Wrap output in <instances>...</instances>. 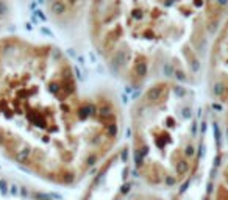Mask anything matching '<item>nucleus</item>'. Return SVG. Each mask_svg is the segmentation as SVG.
<instances>
[{
    "label": "nucleus",
    "instance_id": "nucleus-1",
    "mask_svg": "<svg viewBox=\"0 0 228 200\" xmlns=\"http://www.w3.org/2000/svg\"><path fill=\"white\" fill-rule=\"evenodd\" d=\"M122 132L116 102L85 94L56 47L0 38V156L72 186L106 160Z\"/></svg>",
    "mask_w": 228,
    "mask_h": 200
},
{
    "label": "nucleus",
    "instance_id": "nucleus-10",
    "mask_svg": "<svg viewBox=\"0 0 228 200\" xmlns=\"http://www.w3.org/2000/svg\"><path fill=\"white\" fill-rule=\"evenodd\" d=\"M125 200H166V199L163 196H160V194H156V192L137 191V192H131Z\"/></svg>",
    "mask_w": 228,
    "mask_h": 200
},
{
    "label": "nucleus",
    "instance_id": "nucleus-5",
    "mask_svg": "<svg viewBox=\"0 0 228 200\" xmlns=\"http://www.w3.org/2000/svg\"><path fill=\"white\" fill-rule=\"evenodd\" d=\"M131 169L128 152H113L97 166L78 200H125L130 196Z\"/></svg>",
    "mask_w": 228,
    "mask_h": 200
},
{
    "label": "nucleus",
    "instance_id": "nucleus-8",
    "mask_svg": "<svg viewBox=\"0 0 228 200\" xmlns=\"http://www.w3.org/2000/svg\"><path fill=\"white\" fill-rule=\"evenodd\" d=\"M47 10L58 25H74L83 16L91 0H45Z\"/></svg>",
    "mask_w": 228,
    "mask_h": 200
},
{
    "label": "nucleus",
    "instance_id": "nucleus-6",
    "mask_svg": "<svg viewBox=\"0 0 228 200\" xmlns=\"http://www.w3.org/2000/svg\"><path fill=\"white\" fill-rule=\"evenodd\" d=\"M208 88L214 99L228 103V16L212 39L208 59Z\"/></svg>",
    "mask_w": 228,
    "mask_h": 200
},
{
    "label": "nucleus",
    "instance_id": "nucleus-12",
    "mask_svg": "<svg viewBox=\"0 0 228 200\" xmlns=\"http://www.w3.org/2000/svg\"><path fill=\"white\" fill-rule=\"evenodd\" d=\"M225 128H227V135H228V103H227V111H225Z\"/></svg>",
    "mask_w": 228,
    "mask_h": 200
},
{
    "label": "nucleus",
    "instance_id": "nucleus-7",
    "mask_svg": "<svg viewBox=\"0 0 228 200\" xmlns=\"http://www.w3.org/2000/svg\"><path fill=\"white\" fill-rule=\"evenodd\" d=\"M0 200H53L36 186L6 174H0Z\"/></svg>",
    "mask_w": 228,
    "mask_h": 200
},
{
    "label": "nucleus",
    "instance_id": "nucleus-2",
    "mask_svg": "<svg viewBox=\"0 0 228 200\" xmlns=\"http://www.w3.org/2000/svg\"><path fill=\"white\" fill-rule=\"evenodd\" d=\"M133 170L150 188L175 189L189 181L200 161L198 105L177 80L152 83L130 113Z\"/></svg>",
    "mask_w": 228,
    "mask_h": 200
},
{
    "label": "nucleus",
    "instance_id": "nucleus-9",
    "mask_svg": "<svg viewBox=\"0 0 228 200\" xmlns=\"http://www.w3.org/2000/svg\"><path fill=\"white\" fill-rule=\"evenodd\" d=\"M212 200H228V164L220 170L216 180Z\"/></svg>",
    "mask_w": 228,
    "mask_h": 200
},
{
    "label": "nucleus",
    "instance_id": "nucleus-11",
    "mask_svg": "<svg viewBox=\"0 0 228 200\" xmlns=\"http://www.w3.org/2000/svg\"><path fill=\"white\" fill-rule=\"evenodd\" d=\"M8 0H0V27H3L8 17Z\"/></svg>",
    "mask_w": 228,
    "mask_h": 200
},
{
    "label": "nucleus",
    "instance_id": "nucleus-3",
    "mask_svg": "<svg viewBox=\"0 0 228 200\" xmlns=\"http://www.w3.org/2000/svg\"><path fill=\"white\" fill-rule=\"evenodd\" d=\"M92 41L116 77L142 85L167 72L172 45L167 0H91Z\"/></svg>",
    "mask_w": 228,
    "mask_h": 200
},
{
    "label": "nucleus",
    "instance_id": "nucleus-4",
    "mask_svg": "<svg viewBox=\"0 0 228 200\" xmlns=\"http://www.w3.org/2000/svg\"><path fill=\"white\" fill-rule=\"evenodd\" d=\"M167 10L172 30L169 74L191 80L206 45L228 16V0H167Z\"/></svg>",
    "mask_w": 228,
    "mask_h": 200
}]
</instances>
